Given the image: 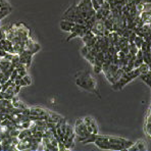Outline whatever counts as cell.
I'll return each instance as SVG.
<instances>
[{
    "label": "cell",
    "instance_id": "1",
    "mask_svg": "<svg viewBox=\"0 0 151 151\" xmlns=\"http://www.w3.org/2000/svg\"><path fill=\"white\" fill-rule=\"evenodd\" d=\"M134 142L116 136L96 135L94 144L102 150H128Z\"/></svg>",
    "mask_w": 151,
    "mask_h": 151
},
{
    "label": "cell",
    "instance_id": "2",
    "mask_svg": "<svg viewBox=\"0 0 151 151\" xmlns=\"http://www.w3.org/2000/svg\"><path fill=\"white\" fill-rule=\"evenodd\" d=\"M75 78L76 85L78 87L85 91H88V92L93 93L100 98V92H99L97 80L89 70H80L76 74Z\"/></svg>",
    "mask_w": 151,
    "mask_h": 151
},
{
    "label": "cell",
    "instance_id": "3",
    "mask_svg": "<svg viewBox=\"0 0 151 151\" xmlns=\"http://www.w3.org/2000/svg\"><path fill=\"white\" fill-rule=\"evenodd\" d=\"M140 72L138 68H134V70H130V72H125L114 84H112V89L113 90H122L127 84L132 82L136 78H138Z\"/></svg>",
    "mask_w": 151,
    "mask_h": 151
},
{
    "label": "cell",
    "instance_id": "4",
    "mask_svg": "<svg viewBox=\"0 0 151 151\" xmlns=\"http://www.w3.org/2000/svg\"><path fill=\"white\" fill-rule=\"evenodd\" d=\"M13 31H14V35L17 39L21 42H25L29 38L33 37L32 32L28 28V26L25 23H15L13 24Z\"/></svg>",
    "mask_w": 151,
    "mask_h": 151
},
{
    "label": "cell",
    "instance_id": "5",
    "mask_svg": "<svg viewBox=\"0 0 151 151\" xmlns=\"http://www.w3.org/2000/svg\"><path fill=\"white\" fill-rule=\"evenodd\" d=\"M63 19H68V21H70L76 24H82V25L85 24V21H84L83 17H82L81 12H79V9L77 7V4L72 5L70 8H68L64 12V13L63 14Z\"/></svg>",
    "mask_w": 151,
    "mask_h": 151
},
{
    "label": "cell",
    "instance_id": "6",
    "mask_svg": "<svg viewBox=\"0 0 151 151\" xmlns=\"http://www.w3.org/2000/svg\"><path fill=\"white\" fill-rule=\"evenodd\" d=\"M74 132L76 134V138L79 142H83L91 135V133L88 131L87 127L84 124L83 119H77L75 122Z\"/></svg>",
    "mask_w": 151,
    "mask_h": 151
},
{
    "label": "cell",
    "instance_id": "7",
    "mask_svg": "<svg viewBox=\"0 0 151 151\" xmlns=\"http://www.w3.org/2000/svg\"><path fill=\"white\" fill-rule=\"evenodd\" d=\"M87 31H89V29L85 25H82V24H75L74 28L70 31V35L68 37L66 42L70 41L72 39H74L76 37H83L84 35L87 33Z\"/></svg>",
    "mask_w": 151,
    "mask_h": 151
},
{
    "label": "cell",
    "instance_id": "8",
    "mask_svg": "<svg viewBox=\"0 0 151 151\" xmlns=\"http://www.w3.org/2000/svg\"><path fill=\"white\" fill-rule=\"evenodd\" d=\"M28 110L29 115L35 117H43L44 119H46V115L48 112V109L41 107V106H31V107H28Z\"/></svg>",
    "mask_w": 151,
    "mask_h": 151
},
{
    "label": "cell",
    "instance_id": "9",
    "mask_svg": "<svg viewBox=\"0 0 151 151\" xmlns=\"http://www.w3.org/2000/svg\"><path fill=\"white\" fill-rule=\"evenodd\" d=\"M84 121V124L87 127L88 131L91 133V134H98L99 132V129H98V126H97V123L92 116H85L83 119Z\"/></svg>",
    "mask_w": 151,
    "mask_h": 151
},
{
    "label": "cell",
    "instance_id": "10",
    "mask_svg": "<svg viewBox=\"0 0 151 151\" xmlns=\"http://www.w3.org/2000/svg\"><path fill=\"white\" fill-rule=\"evenodd\" d=\"M33 55L31 52H29V51H23L22 53H19V63H23L24 65L26 66L27 68H29L31 66V63H32V57Z\"/></svg>",
    "mask_w": 151,
    "mask_h": 151
},
{
    "label": "cell",
    "instance_id": "11",
    "mask_svg": "<svg viewBox=\"0 0 151 151\" xmlns=\"http://www.w3.org/2000/svg\"><path fill=\"white\" fill-rule=\"evenodd\" d=\"M148 148H147V144H146V141L145 140H139L137 142H134L133 145L129 148L128 150H138V151H146Z\"/></svg>",
    "mask_w": 151,
    "mask_h": 151
},
{
    "label": "cell",
    "instance_id": "12",
    "mask_svg": "<svg viewBox=\"0 0 151 151\" xmlns=\"http://www.w3.org/2000/svg\"><path fill=\"white\" fill-rule=\"evenodd\" d=\"M144 131L146 132L147 136L151 138V105L149 109H148L147 115H146L145 124H144Z\"/></svg>",
    "mask_w": 151,
    "mask_h": 151
},
{
    "label": "cell",
    "instance_id": "13",
    "mask_svg": "<svg viewBox=\"0 0 151 151\" xmlns=\"http://www.w3.org/2000/svg\"><path fill=\"white\" fill-rule=\"evenodd\" d=\"M76 23H73L70 21H68V19H61L60 24H59V27H60V30L63 31V32H70L72 31V29L74 28Z\"/></svg>",
    "mask_w": 151,
    "mask_h": 151
},
{
    "label": "cell",
    "instance_id": "14",
    "mask_svg": "<svg viewBox=\"0 0 151 151\" xmlns=\"http://www.w3.org/2000/svg\"><path fill=\"white\" fill-rule=\"evenodd\" d=\"M139 79L141 80L142 82H144V83L146 84V85L148 86V87L150 88L151 90V70H149L148 72L144 73V74H141L139 75Z\"/></svg>",
    "mask_w": 151,
    "mask_h": 151
},
{
    "label": "cell",
    "instance_id": "15",
    "mask_svg": "<svg viewBox=\"0 0 151 151\" xmlns=\"http://www.w3.org/2000/svg\"><path fill=\"white\" fill-rule=\"evenodd\" d=\"M12 106H13V107H14V108H17V109H26V108H28V105H26V104L24 103L23 101L19 100V99H17L15 96H13V97H12Z\"/></svg>",
    "mask_w": 151,
    "mask_h": 151
},
{
    "label": "cell",
    "instance_id": "16",
    "mask_svg": "<svg viewBox=\"0 0 151 151\" xmlns=\"http://www.w3.org/2000/svg\"><path fill=\"white\" fill-rule=\"evenodd\" d=\"M144 41H145V40H144V38L142 37V36H139V35H137L136 37H135V40H134V43H135V45L137 46V47L139 48H141V46H142V44L144 43Z\"/></svg>",
    "mask_w": 151,
    "mask_h": 151
},
{
    "label": "cell",
    "instance_id": "17",
    "mask_svg": "<svg viewBox=\"0 0 151 151\" xmlns=\"http://www.w3.org/2000/svg\"><path fill=\"white\" fill-rule=\"evenodd\" d=\"M23 79H24V81L26 82V84H27V85H28V86L32 85V79H31V77H30V76H29L28 74L24 76Z\"/></svg>",
    "mask_w": 151,
    "mask_h": 151
},
{
    "label": "cell",
    "instance_id": "18",
    "mask_svg": "<svg viewBox=\"0 0 151 151\" xmlns=\"http://www.w3.org/2000/svg\"><path fill=\"white\" fill-rule=\"evenodd\" d=\"M17 75H19V73H17V70H13V72L12 73V75H10V77H9V80L10 81H12V82H14V80L17 79Z\"/></svg>",
    "mask_w": 151,
    "mask_h": 151
},
{
    "label": "cell",
    "instance_id": "19",
    "mask_svg": "<svg viewBox=\"0 0 151 151\" xmlns=\"http://www.w3.org/2000/svg\"><path fill=\"white\" fill-rule=\"evenodd\" d=\"M143 12H151V3H144Z\"/></svg>",
    "mask_w": 151,
    "mask_h": 151
},
{
    "label": "cell",
    "instance_id": "20",
    "mask_svg": "<svg viewBox=\"0 0 151 151\" xmlns=\"http://www.w3.org/2000/svg\"><path fill=\"white\" fill-rule=\"evenodd\" d=\"M17 73H19V76H21V77H24L25 75L28 74V72H27V70H17Z\"/></svg>",
    "mask_w": 151,
    "mask_h": 151
},
{
    "label": "cell",
    "instance_id": "21",
    "mask_svg": "<svg viewBox=\"0 0 151 151\" xmlns=\"http://www.w3.org/2000/svg\"><path fill=\"white\" fill-rule=\"evenodd\" d=\"M6 53H7V52H6L5 50H3V49H1V48H0V56H1V57L5 56Z\"/></svg>",
    "mask_w": 151,
    "mask_h": 151
},
{
    "label": "cell",
    "instance_id": "22",
    "mask_svg": "<svg viewBox=\"0 0 151 151\" xmlns=\"http://www.w3.org/2000/svg\"><path fill=\"white\" fill-rule=\"evenodd\" d=\"M104 1H105V0H97V2H98V4H99L100 6H101V4L103 3Z\"/></svg>",
    "mask_w": 151,
    "mask_h": 151
},
{
    "label": "cell",
    "instance_id": "23",
    "mask_svg": "<svg viewBox=\"0 0 151 151\" xmlns=\"http://www.w3.org/2000/svg\"><path fill=\"white\" fill-rule=\"evenodd\" d=\"M149 26H150V29H151V23L149 24Z\"/></svg>",
    "mask_w": 151,
    "mask_h": 151
},
{
    "label": "cell",
    "instance_id": "24",
    "mask_svg": "<svg viewBox=\"0 0 151 151\" xmlns=\"http://www.w3.org/2000/svg\"><path fill=\"white\" fill-rule=\"evenodd\" d=\"M0 60H1V56H0Z\"/></svg>",
    "mask_w": 151,
    "mask_h": 151
}]
</instances>
